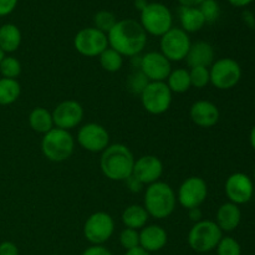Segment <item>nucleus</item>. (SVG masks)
<instances>
[{
	"mask_svg": "<svg viewBox=\"0 0 255 255\" xmlns=\"http://www.w3.org/2000/svg\"><path fill=\"white\" fill-rule=\"evenodd\" d=\"M109 46L122 56L133 57L141 55L147 45V34L139 21L133 19L117 20L116 25L107 34Z\"/></svg>",
	"mask_w": 255,
	"mask_h": 255,
	"instance_id": "f257e3e1",
	"label": "nucleus"
},
{
	"mask_svg": "<svg viewBox=\"0 0 255 255\" xmlns=\"http://www.w3.org/2000/svg\"><path fill=\"white\" fill-rule=\"evenodd\" d=\"M134 156L124 143H112L101 153L100 168L104 176L114 182H125L132 176Z\"/></svg>",
	"mask_w": 255,
	"mask_h": 255,
	"instance_id": "f03ea898",
	"label": "nucleus"
},
{
	"mask_svg": "<svg viewBox=\"0 0 255 255\" xmlns=\"http://www.w3.org/2000/svg\"><path fill=\"white\" fill-rule=\"evenodd\" d=\"M176 192L168 183L158 181L147 186L143 196V207L149 217L158 221L168 218L176 209Z\"/></svg>",
	"mask_w": 255,
	"mask_h": 255,
	"instance_id": "7ed1b4c3",
	"label": "nucleus"
},
{
	"mask_svg": "<svg viewBox=\"0 0 255 255\" xmlns=\"http://www.w3.org/2000/svg\"><path fill=\"white\" fill-rule=\"evenodd\" d=\"M75 143L76 141L71 132L54 127L51 131L42 134L41 152L49 161L60 163L67 161L72 156Z\"/></svg>",
	"mask_w": 255,
	"mask_h": 255,
	"instance_id": "20e7f679",
	"label": "nucleus"
},
{
	"mask_svg": "<svg viewBox=\"0 0 255 255\" xmlns=\"http://www.w3.org/2000/svg\"><path fill=\"white\" fill-rule=\"evenodd\" d=\"M222 238L223 232L217 226L216 222L202 219L189 229L187 242L192 251L203 254L214 251Z\"/></svg>",
	"mask_w": 255,
	"mask_h": 255,
	"instance_id": "39448f33",
	"label": "nucleus"
},
{
	"mask_svg": "<svg viewBox=\"0 0 255 255\" xmlns=\"http://www.w3.org/2000/svg\"><path fill=\"white\" fill-rule=\"evenodd\" d=\"M139 24L147 35L161 37L173 27V15L162 2H148L141 11Z\"/></svg>",
	"mask_w": 255,
	"mask_h": 255,
	"instance_id": "423d86ee",
	"label": "nucleus"
},
{
	"mask_svg": "<svg viewBox=\"0 0 255 255\" xmlns=\"http://www.w3.org/2000/svg\"><path fill=\"white\" fill-rule=\"evenodd\" d=\"M242 67L239 62L232 57H222L214 60L209 67L211 84L216 89L226 91L236 87L242 79Z\"/></svg>",
	"mask_w": 255,
	"mask_h": 255,
	"instance_id": "0eeeda50",
	"label": "nucleus"
},
{
	"mask_svg": "<svg viewBox=\"0 0 255 255\" xmlns=\"http://www.w3.org/2000/svg\"><path fill=\"white\" fill-rule=\"evenodd\" d=\"M84 237L91 246H104L115 233V221L107 212H95L85 221Z\"/></svg>",
	"mask_w": 255,
	"mask_h": 255,
	"instance_id": "6e6552de",
	"label": "nucleus"
},
{
	"mask_svg": "<svg viewBox=\"0 0 255 255\" xmlns=\"http://www.w3.org/2000/svg\"><path fill=\"white\" fill-rule=\"evenodd\" d=\"M139 96H141L142 106L146 112L156 116L166 114L173 100V94L164 81L149 82Z\"/></svg>",
	"mask_w": 255,
	"mask_h": 255,
	"instance_id": "1a4fd4ad",
	"label": "nucleus"
},
{
	"mask_svg": "<svg viewBox=\"0 0 255 255\" xmlns=\"http://www.w3.org/2000/svg\"><path fill=\"white\" fill-rule=\"evenodd\" d=\"M74 47L85 57H99L109 47L107 34L96 27H84L74 37Z\"/></svg>",
	"mask_w": 255,
	"mask_h": 255,
	"instance_id": "9d476101",
	"label": "nucleus"
},
{
	"mask_svg": "<svg viewBox=\"0 0 255 255\" xmlns=\"http://www.w3.org/2000/svg\"><path fill=\"white\" fill-rule=\"evenodd\" d=\"M191 37L181 27H172L163 36H161L159 47L161 52L171 62H178L186 59L191 49Z\"/></svg>",
	"mask_w": 255,
	"mask_h": 255,
	"instance_id": "9b49d317",
	"label": "nucleus"
},
{
	"mask_svg": "<svg viewBox=\"0 0 255 255\" xmlns=\"http://www.w3.org/2000/svg\"><path fill=\"white\" fill-rule=\"evenodd\" d=\"M76 141L82 149L91 153H102L111 144L107 128L96 122L82 125L77 131Z\"/></svg>",
	"mask_w": 255,
	"mask_h": 255,
	"instance_id": "f8f14e48",
	"label": "nucleus"
},
{
	"mask_svg": "<svg viewBox=\"0 0 255 255\" xmlns=\"http://www.w3.org/2000/svg\"><path fill=\"white\" fill-rule=\"evenodd\" d=\"M177 202L184 209L201 207L208 196V186L202 177L192 176L184 179L177 192Z\"/></svg>",
	"mask_w": 255,
	"mask_h": 255,
	"instance_id": "ddd939ff",
	"label": "nucleus"
},
{
	"mask_svg": "<svg viewBox=\"0 0 255 255\" xmlns=\"http://www.w3.org/2000/svg\"><path fill=\"white\" fill-rule=\"evenodd\" d=\"M84 116V107L75 100H65L60 102L52 111L55 127L65 129V131H71L80 126Z\"/></svg>",
	"mask_w": 255,
	"mask_h": 255,
	"instance_id": "4468645a",
	"label": "nucleus"
},
{
	"mask_svg": "<svg viewBox=\"0 0 255 255\" xmlns=\"http://www.w3.org/2000/svg\"><path fill=\"white\" fill-rule=\"evenodd\" d=\"M224 192L229 202L241 206L253 198L254 183L251 177L242 172H236L227 178L224 183Z\"/></svg>",
	"mask_w": 255,
	"mask_h": 255,
	"instance_id": "2eb2a0df",
	"label": "nucleus"
},
{
	"mask_svg": "<svg viewBox=\"0 0 255 255\" xmlns=\"http://www.w3.org/2000/svg\"><path fill=\"white\" fill-rule=\"evenodd\" d=\"M139 70L149 82H162L172 71V62L161 51H149L141 55Z\"/></svg>",
	"mask_w": 255,
	"mask_h": 255,
	"instance_id": "dca6fc26",
	"label": "nucleus"
},
{
	"mask_svg": "<svg viewBox=\"0 0 255 255\" xmlns=\"http://www.w3.org/2000/svg\"><path fill=\"white\" fill-rule=\"evenodd\" d=\"M163 174V162L153 154H144L134 159L132 176L144 186L156 183Z\"/></svg>",
	"mask_w": 255,
	"mask_h": 255,
	"instance_id": "f3484780",
	"label": "nucleus"
},
{
	"mask_svg": "<svg viewBox=\"0 0 255 255\" xmlns=\"http://www.w3.org/2000/svg\"><path fill=\"white\" fill-rule=\"evenodd\" d=\"M189 116L196 126L202 128H211L218 124L221 112L218 106L208 100H199L193 102L189 109Z\"/></svg>",
	"mask_w": 255,
	"mask_h": 255,
	"instance_id": "a211bd4d",
	"label": "nucleus"
},
{
	"mask_svg": "<svg viewBox=\"0 0 255 255\" xmlns=\"http://www.w3.org/2000/svg\"><path fill=\"white\" fill-rule=\"evenodd\" d=\"M168 234L166 229L157 224H149L139 231V247L149 254L159 252L167 246Z\"/></svg>",
	"mask_w": 255,
	"mask_h": 255,
	"instance_id": "6ab92c4d",
	"label": "nucleus"
},
{
	"mask_svg": "<svg viewBox=\"0 0 255 255\" xmlns=\"http://www.w3.org/2000/svg\"><path fill=\"white\" fill-rule=\"evenodd\" d=\"M214 49L209 42L197 41L191 45L188 54L186 56V62L192 67H211L214 62Z\"/></svg>",
	"mask_w": 255,
	"mask_h": 255,
	"instance_id": "aec40b11",
	"label": "nucleus"
},
{
	"mask_svg": "<svg viewBox=\"0 0 255 255\" xmlns=\"http://www.w3.org/2000/svg\"><path fill=\"white\" fill-rule=\"evenodd\" d=\"M214 222L221 228L222 232L236 231L242 222L241 208L232 202H226L217 209L216 221Z\"/></svg>",
	"mask_w": 255,
	"mask_h": 255,
	"instance_id": "412c9836",
	"label": "nucleus"
},
{
	"mask_svg": "<svg viewBox=\"0 0 255 255\" xmlns=\"http://www.w3.org/2000/svg\"><path fill=\"white\" fill-rule=\"evenodd\" d=\"M178 16L181 29L184 30L187 34L199 31L206 25V20H204L199 7L181 6L178 10Z\"/></svg>",
	"mask_w": 255,
	"mask_h": 255,
	"instance_id": "4be33fe9",
	"label": "nucleus"
},
{
	"mask_svg": "<svg viewBox=\"0 0 255 255\" xmlns=\"http://www.w3.org/2000/svg\"><path fill=\"white\" fill-rule=\"evenodd\" d=\"M121 219L125 228L141 231L143 227L147 226L149 216L143 206H141V204H131V206L126 207L124 209Z\"/></svg>",
	"mask_w": 255,
	"mask_h": 255,
	"instance_id": "5701e85b",
	"label": "nucleus"
},
{
	"mask_svg": "<svg viewBox=\"0 0 255 255\" xmlns=\"http://www.w3.org/2000/svg\"><path fill=\"white\" fill-rule=\"evenodd\" d=\"M22 35L15 24H4L0 26V49L4 54H12L20 47Z\"/></svg>",
	"mask_w": 255,
	"mask_h": 255,
	"instance_id": "b1692460",
	"label": "nucleus"
},
{
	"mask_svg": "<svg viewBox=\"0 0 255 255\" xmlns=\"http://www.w3.org/2000/svg\"><path fill=\"white\" fill-rule=\"evenodd\" d=\"M30 128L37 133L45 134L51 131L55 127L54 119H52V112L45 107H35L30 111L29 117H27Z\"/></svg>",
	"mask_w": 255,
	"mask_h": 255,
	"instance_id": "393cba45",
	"label": "nucleus"
},
{
	"mask_svg": "<svg viewBox=\"0 0 255 255\" xmlns=\"http://www.w3.org/2000/svg\"><path fill=\"white\" fill-rule=\"evenodd\" d=\"M171 90L172 94H184L192 87L191 77H189V70L182 69H172L168 77L164 81Z\"/></svg>",
	"mask_w": 255,
	"mask_h": 255,
	"instance_id": "a878e982",
	"label": "nucleus"
},
{
	"mask_svg": "<svg viewBox=\"0 0 255 255\" xmlns=\"http://www.w3.org/2000/svg\"><path fill=\"white\" fill-rule=\"evenodd\" d=\"M21 95V85L14 79H0V106H9L16 102Z\"/></svg>",
	"mask_w": 255,
	"mask_h": 255,
	"instance_id": "bb28decb",
	"label": "nucleus"
},
{
	"mask_svg": "<svg viewBox=\"0 0 255 255\" xmlns=\"http://www.w3.org/2000/svg\"><path fill=\"white\" fill-rule=\"evenodd\" d=\"M99 60L102 69L111 74L120 71L124 66V56L110 46L100 55Z\"/></svg>",
	"mask_w": 255,
	"mask_h": 255,
	"instance_id": "cd10ccee",
	"label": "nucleus"
},
{
	"mask_svg": "<svg viewBox=\"0 0 255 255\" xmlns=\"http://www.w3.org/2000/svg\"><path fill=\"white\" fill-rule=\"evenodd\" d=\"M21 62L14 56H6L0 62V74L5 79H14L16 80L21 74Z\"/></svg>",
	"mask_w": 255,
	"mask_h": 255,
	"instance_id": "c85d7f7f",
	"label": "nucleus"
},
{
	"mask_svg": "<svg viewBox=\"0 0 255 255\" xmlns=\"http://www.w3.org/2000/svg\"><path fill=\"white\" fill-rule=\"evenodd\" d=\"M117 19L111 11H107V10H101V11H97L94 16V24L97 30L105 32V34H109L111 31L112 27L116 25Z\"/></svg>",
	"mask_w": 255,
	"mask_h": 255,
	"instance_id": "c756f323",
	"label": "nucleus"
},
{
	"mask_svg": "<svg viewBox=\"0 0 255 255\" xmlns=\"http://www.w3.org/2000/svg\"><path fill=\"white\" fill-rule=\"evenodd\" d=\"M149 84L148 79L143 75L141 70H136L128 76L126 81V87L131 94L141 95L142 91L146 89L147 85Z\"/></svg>",
	"mask_w": 255,
	"mask_h": 255,
	"instance_id": "7c9ffc66",
	"label": "nucleus"
},
{
	"mask_svg": "<svg viewBox=\"0 0 255 255\" xmlns=\"http://www.w3.org/2000/svg\"><path fill=\"white\" fill-rule=\"evenodd\" d=\"M189 77H191L192 86L198 90L204 89L211 84L209 67H192L189 70Z\"/></svg>",
	"mask_w": 255,
	"mask_h": 255,
	"instance_id": "2f4dec72",
	"label": "nucleus"
},
{
	"mask_svg": "<svg viewBox=\"0 0 255 255\" xmlns=\"http://www.w3.org/2000/svg\"><path fill=\"white\" fill-rule=\"evenodd\" d=\"M198 7L206 20V24H213L221 15V6L217 0H204Z\"/></svg>",
	"mask_w": 255,
	"mask_h": 255,
	"instance_id": "473e14b6",
	"label": "nucleus"
},
{
	"mask_svg": "<svg viewBox=\"0 0 255 255\" xmlns=\"http://www.w3.org/2000/svg\"><path fill=\"white\" fill-rule=\"evenodd\" d=\"M120 244L125 251H131V249L139 247V232L136 229L125 228L120 233Z\"/></svg>",
	"mask_w": 255,
	"mask_h": 255,
	"instance_id": "72a5a7b5",
	"label": "nucleus"
},
{
	"mask_svg": "<svg viewBox=\"0 0 255 255\" xmlns=\"http://www.w3.org/2000/svg\"><path fill=\"white\" fill-rule=\"evenodd\" d=\"M217 255H242V247L232 237H223L217 246Z\"/></svg>",
	"mask_w": 255,
	"mask_h": 255,
	"instance_id": "f704fd0d",
	"label": "nucleus"
},
{
	"mask_svg": "<svg viewBox=\"0 0 255 255\" xmlns=\"http://www.w3.org/2000/svg\"><path fill=\"white\" fill-rule=\"evenodd\" d=\"M17 5V0H0V16L11 14Z\"/></svg>",
	"mask_w": 255,
	"mask_h": 255,
	"instance_id": "c9c22d12",
	"label": "nucleus"
},
{
	"mask_svg": "<svg viewBox=\"0 0 255 255\" xmlns=\"http://www.w3.org/2000/svg\"><path fill=\"white\" fill-rule=\"evenodd\" d=\"M0 255H19V248L12 242L0 243Z\"/></svg>",
	"mask_w": 255,
	"mask_h": 255,
	"instance_id": "e433bc0d",
	"label": "nucleus"
},
{
	"mask_svg": "<svg viewBox=\"0 0 255 255\" xmlns=\"http://www.w3.org/2000/svg\"><path fill=\"white\" fill-rule=\"evenodd\" d=\"M81 255H112L105 246H91L82 252Z\"/></svg>",
	"mask_w": 255,
	"mask_h": 255,
	"instance_id": "4c0bfd02",
	"label": "nucleus"
},
{
	"mask_svg": "<svg viewBox=\"0 0 255 255\" xmlns=\"http://www.w3.org/2000/svg\"><path fill=\"white\" fill-rule=\"evenodd\" d=\"M125 183H126L127 188H128L131 192H133V193H139V192L143 191L144 184L141 183L137 178H134L133 176L128 177V178L125 181Z\"/></svg>",
	"mask_w": 255,
	"mask_h": 255,
	"instance_id": "58836bf2",
	"label": "nucleus"
},
{
	"mask_svg": "<svg viewBox=\"0 0 255 255\" xmlns=\"http://www.w3.org/2000/svg\"><path fill=\"white\" fill-rule=\"evenodd\" d=\"M188 217H189V219L193 222V223H197V222L202 221V218H203V214H202L201 207L188 209Z\"/></svg>",
	"mask_w": 255,
	"mask_h": 255,
	"instance_id": "ea45409f",
	"label": "nucleus"
},
{
	"mask_svg": "<svg viewBox=\"0 0 255 255\" xmlns=\"http://www.w3.org/2000/svg\"><path fill=\"white\" fill-rule=\"evenodd\" d=\"M203 1L204 0H178L181 6H196V7H198Z\"/></svg>",
	"mask_w": 255,
	"mask_h": 255,
	"instance_id": "a19ab883",
	"label": "nucleus"
},
{
	"mask_svg": "<svg viewBox=\"0 0 255 255\" xmlns=\"http://www.w3.org/2000/svg\"><path fill=\"white\" fill-rule=\"evenodd\" d=\"M229 4L233 5L236 7H244V6H248L249 4L254 1V0H228Z\"/></svg>",
	"mask_w": 255,
	"mask_h": 255,
	"instance_id": "79ce46f5",
	"label": "nucleus"
},
{
	"mask_svg": "<svg viewBox=\"0 0 255 255\" xmlns=\"http://www.w3.org/2000/svg\"><path fill=\"white\" fill-rule=\"evenodd\" d=\"M124 255H151L148 252H146L144 249H142L141 247H137V248L131 249V251H126V253Z\"/></svg>",
	"mask_w": 255,
	"mask_h": 255,
	"instance_id": "37998d69",
	"label": "nucleus"
},
{
	"mask_svg": "<svg viewBox=\"0 0 255 255\" xmlns=\"http://www.w3.org/2000/svg\"><path fill=\"white\" fill-rule=\"evenodd\" d=\"M147 5H148V1H147V0H134V7H136L139 12H141Z\"/></svg>",
	"mask_w": 255,
	"mask_h": 255,
	"instance_id": "c03bdc74",
	"label": "nucleus"
},
{
	"mask_svg": "<svg viewBox=\"0 0 255 255\" xmlns=\"http://www.w3.org/2000/svg\"><path fill=\"white\" fill-rule=\"evenodd\" d=\"M243 16H244V20H246L247 24L251 25V26H253V25H254V16L252 15V12H248V11L244 12Z\"/></svg>",
	"mask_w": 255,
	"mask_h": 255,
	"instance_id": "a18cd8bd",
	"label": "nucleus"
},
{
	"mask_svg": "<svg viewBox=\"0 0 255 255\" xmlns=\"http://www.w3.org/2000/svg\"><path fill=\"white\" fill-rule=\"evenodd\" d=\"M249 139H251V144H252V148L255 151V126L252 128L251 131V136H249Z\"/></svg>",
	"mask_w": 255,
	"mask_h": 255,
	"instance_id": "49530a36",
	"label": "nucleus"
},
{
	"mask_svg": "<svg viewBox=\"0 0 255 255\" xmlns=\"http://www.w3.org/2000/svg\"><path fill=\"white\" fill-rule=\"evenodd\" d=\"M4 56H5V54H4V51H2L1 49H0V62H1V60L4 59Z\"/></svg>",
	"mask_w": 255,
	"mask_h": 255,
	"instance_id": "de8ad7c7",
	"label": "nucleus"
},
{
	"mask_svg": "<svg viewBox=\"0 0 255 255\" xmlns=\"http://www.w3.org/2000/svg\"><path fill=\"white\" fill-rule=\"evenodd\" d=\"M254 107H255V100H254Z\"/></svg>",
	"mask_w": 255,
	"mask_h": 255,
	"instance_id": "09e8293b",
	"label": "nucleus"
},
{
	"mask_svg": "<svg viewBox=\"0 0 255 255\" xmlns=\"http://www.w3.org/2000/svg\"><path fill=\"white\" fill-rule=\"evenodd\" d=\"M51 255H59V254H51Z\"/></svg>",
	"mask_w": 255,
	"mask_h": 255,
	"instance_id": "8fccbe9b",
	"label": "nucleus"
},
{
	"mask_svg": "<svg viewBox=\"0 0 255 255\" xmlns=\"http://www.w3.org/2000/svg\"><path fill=\"white\" fill-rule=\"evenodd\" d=\"M254 178H255V171H254Z\"/></svg>",
	"mask_w": 255,
	"mask_h": 255,
	"instance_id": "3c124183",
	"label": "nucleus"
}]
</instances>
